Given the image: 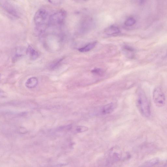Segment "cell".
Masks as SVG:
<instances>
[{
  "label": "cell",
  "mask_w": 167,
  "mask_h": 167,
  "mask_svg": "<svg viewBox=\"0 0 167 167\" xmlns=\"http://www.w3.org/2000/svg\"><path fill=\"white\" fill-rule=\"evenodd\" d=\"M136 105L140 112L143 116H150L151 111L149 102L145 93L142 90H141L138 92Z\"/></svg>",
  "instance_id": "6da1fadb"
},
{
  "label": "cell",
  "mask_w": 167,
  "mask_h": 167,
  "mask_svg": "<svg viewBox=\"0 0 167 167\" xmlns=\"http://www.w3.org/2000/svg\"><path fill=\"white\" fill-rule=\"evenodd\" d=\"M49 17V13L45 9L40 8L37 11L34 16V22L38 30H43V26Z\"/></svg>",
  "instance_id": "7a4b0ae2"
},
{
  "label": "cell",
  "mask_w": 167,
  "mask_h": 167,
  "mask_svg": "<svg viewBox=\"0 0 167 167\" xmlns=\"http://www.w3.org/2000/svg\"><path fill=\"white\" fill-rule=\"evenodd\" d=\"M67 16L64 9L59 10L49 16L48 23L52 25H61L64 23Z\"/></svg>",
  "instance_id": "3957f363"
},
{
  "label": "cell",
  "mask_w": 167,
  "mask_h": 167,
  "mask_svg": "<svg viewBox=\"0 0 167 167\" xmlns=\"http://www.w3.org/2000/svg\"><path fill=\"white\" fill-rule=\"evenodd\" d=\"M153 98L154 103L157 106L161 107L164 105L166 98L164 92L161 87H157L154 89Z\"/></svg>",
  "instance_id": "277c9868"
},
{
  "label": "cell",
  "mask_w": 167,
  "mask_h": 167,
  "mask_svg": "<svg viewBox=\"0 0 167 167\" xmlns=\"http://www.w3.org/2000/svg\"><path fill=\"white\" fill-rule=\"evenodd\" d=\"M109 157L111 160L113 161L119 160L121 157V152L120 148L117 147L112 148L110 150Z\"/></svg>",
  "instance_id": "5b68a950"
},
{
  "label": "cell",
  "mask_w": 167,
  "mask_h": 167,
  "mask_svg": "<svg viewBox=\"0 0 167 167\" xmlns=\"http://www.w3.org/2000/svg\"><path fill=\"white\" fill-rule=\"evenodd\" d=\"M115 106L114 103H111L102 107L100 110L99 113L102 115H106L112 113Z\"/></svg>",
  "instance_id": "8992f818"
},
{
  "label": "cell",
  "mask_w": 167,
  "mask_h": 167,
  "mask_svg": "<svg viewBox=\"0 0 167 167\" xmlns=\"http://www.w3.org/2000/svg\"><path fill=\"white\" fill-rule=\"evenodd\" d=\"M38 83V79L36 77H33L30 78L26 82L25 86L29 88H35Z\"/></svg>",
  "instance_id": "52a82bcc"
},
{
  "label": "cell",
  "mask_w": 167,
  "mask_h": 167,
  "mask_svg": "<svg viewBox=\"0 0 167 167\" xmlns=\"http://www.w3.org/2000/svg\"><path fill=\"white\" fill-rule=\"evenodd\" d=\"M27 53L29 58L32 60H35L39 56L38 52L31 46H28L27 50Z\"/></svg>",
  "instance_id": "ba28073f"
},
{
  "label": "cell",
  "mask_w": 167,
  "mask_h": 167,
  "mask_svg": "<svg viewBox=\"0 0 167 167\" xmlns=\"http://www.w3.org/2000/svg\"><path fill=\"white\" fill-rule=\"evenodd\" d=\"M106 34L108 35H112L118 34L120 32V31L117 27L112 25L107 28L105 31Z\"/></svg>",
  "instance_id": "9c48e42d"
},
{
  "label": "cell",
  "mask_w": 167,
  "mask_h": 167,
  "mask_svg": "<svg viewBox=\"0 0 167 167\" xmlns=\"http://www.w3.org/2000/svg\"><path fill=\"white\" fill-rule=\"evenodd\" d=\"M4 8L9 13L16 17L18 16V13L14 7L9 3H6L4 5Z\"/></svg>",
  "instance_id": "30bf717a"
},
{
  "label": "cell",
  "mask_w": 167,
  "mask_h": 167,
  "mask_svg": "<svg viewBox=\"0 0 167 167\" xmlns=\"http://www.w3.org/2000/svg\"><path fill=\"white\" fill-rule=\"evenodd\" d=\"M97 44V42H95L93 43H89L85 46L80 48L79 51L81 52H86L91 51L95 47Z\"/></svg>",
  "instance_id": "8fae6325"
},
{
  "label": "cell",
  "mask_w": 167,
  "mask_h": 167,
  "mask_svg": "<svg viewBox=\"0 0 167 167\" xmlns=\"http://www.w3.org/2000/svg\"><path fill=\"white\" fill-rule=\"evenodd\" d=\"M136 20L134 18L132 17L129 18L126 20L125 25L127 27H131L135 25L136 23Z\"/></svg>",
  "instance_id": "7c38bea8"
},
{
  "label": "cell",
  "mask_w": 167,
  "mask_h": 167,
  "mask_svg": "<svg viewBox=\"0 0 167 167\" xmlns=\"http://www.w3.org/2000/svg\"><path fill=\"white\" fill-rule=\"evenodd\" d=\"M158 160L157 159H154L146 162L144 165V166H153L156 164H157L158 162Z\"/></svg>",
  "instance_id": "4fadbf2b"
},
{
  "label": "cell",
  "mask_w": 167,
  "mask_h": 167,
  "mask_svg": "<svg viewBox=\"0 0 167 167\" xmlns=\"http://www.w3.org/2000/svg\"><path fill=\"white\" fill-rule=\"evenodd\" d=\"M88 127L84 126H80L77 127L76 128V131L79 133H83L88 130Z\"/></svg>",
  "instance_id": "5bb4252c"
},
{
  "label": "cell",
  "mask_w": 167,
  "mask_h": 167,
  "mask_svg": "<svg viewBox=\"0 0 167 167\" xmlns=\"http://www.w3.org/2000/svg\"><path fill=\"white\" fill-rule=\"evenodd\" d=\"M48 1L52 4L55 6H58L61 4L63 0H48Z\"/></svg>",
  "instance_id": "9a60e30c"
},
{
  "label": "cell",
  "mask_w": 167,
  "mask_h": 167,
  "mask_svg": "<svg viewBox=\"0 0 167 167\" xmlns=\"http://www.w3.org/2000/svg\"><path fill=\"white\" fill-rule=\"evenodd\" d=\"M92 72L98 75H101L103 72V70L100 69H95L92 70Z\"/></svg>",
  "instance_id": "2e32d148"
},
{
  "label": "cell",
  "mask_w": 167,
  "mask_h": 167,
  "mask_svg": "<svg viewBox=\"0 0 167 167\" xmlns=\"http://www.w3.org/2000/svg\"><path fill=\"white\" fill-rule=\"evenodd\" d=\"M75 1L77 2H84V1H87L88 0H74Z\"/></svg>",
  "instance_id": "e0dca14e"
},
{
  "label": "cell",
  "mask_w": 167,
  "mask_h": 167,
  "mask_svg": "<svg viewBox=\"0 0 167 167\" xmlns=\"http://www.w3.org/2000/svg\"><path fill=\"white\" fill-rule=\"evenodd\" d=\"M146 0H140V3L142 4H143L146 2Z\"/></svg>",
  "instance_id": "ac0fdd59"
}]
</instances>
